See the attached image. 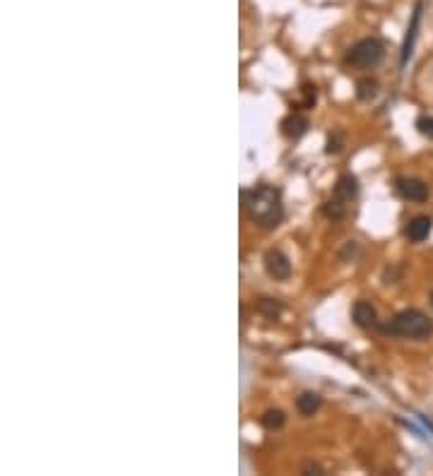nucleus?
<instances>
[{
	"mask_svg": "<svg viewBox=\"0 0 433 476\" xmlns=\"http://www.w3.org/2000/svg\"><path fill=\"white\" fill-rule=\"evenodd\" d=\"M243 207L248 219L260 228H274L284 219L282 193L274 185H255L243 193Z\"/></svg>",
	"mask_w": 433,
	"mask_h": 476,
	"instance_id": "nucleus-1",
	"label": "nucleus"
},
{
	"mask_svg": "<svg viewBox=\"0 0 433 476\" xmlns=\"http://www.w3.org/2000/svg\"><path fill=\"white\" fill-rule=\"evenodd\" d=\"M378 327L383 334L402 337V339H409V342H426L433 334V320L419 308L400 310V313L390 317L385 325H378Z\"/></svg>",
	"mask_w": 433,
	"mask_h": 476,
	"instance_id": "nucleus-2",
	"label": "nucleus"
},
{
	"mask_svg": "<svg viewBox=\"0 0 433 476\" xmlns=\"http://www.w3.org/2000/svg\"><path fill=\"white\" fill-rule=\"evenodd\" d=\"M383 58H385L383 41L376 39V37H368V39L356 41L352 49L347 51L344 63L352 66V68H359V70H373L383 63Z\"/></svg>",
	"mask_w": 433,
	"mask_h": 476,
	"instance_id": "nucleus-3",
	"label": "nucleus"
},
{
	"mask_svg": "<svg viewBox=\"0 0 433 476\" xmlns=\"http://www.w3.org/2000/svg\"><path fill=\"white\" fill-rule=\"evenodd\" d=\"M395 190L397 195H400L402 200H407V202H426L429 200V185L424 183V181L419 178H397L395 181Z\"/></svg>",
	"mask_w": 433,
	"mask_h": 476,
	"instance_id": "nucleus-4",
	"label": "nucleus"
},
{
	"mask_svg": "<svg viewBox=\"0 0 433 476\" xmlns=\"http://www.w3.org/2000/svg\"><path fill=\"white\" fill-rule=\"evenodd\" d=\"M265 269H267V274L277 281H286L291 277V262L282 250H267Z\"/></svg>",
	"mask_w": 433,
	"mask_h": 476,
	"instance_id": "nucleus-5",
	"label": "nucleus"
},
{
	"mask_svg": "<svg viewBox=\"0 0 433 476\" xmlns=\"http://www.w3.org/2000/svg\"><path fill=\"white\" fill-rule=\"evenodd\" d=\"M352 317L354 322L361 327V330H371V327H378V313L368 301H356L352 308Z\"/></svg>",
	"mask_w": 433,
	"mask_h": 476,
	"instance_id": "nucleus-6",
	"label": "nucleus"
},
{
	"mask_svg": "<svg viewBox=\"0 0 433 476\" xmlns=\"http://www.w3.org/2000/svg\"><path fill=\"white\" fill-rule=\"evenodd\" d=\"M431 228H433V221H431V216H414L412 221L407 224V228H405V236L412 240V243H424L426 238L431 236Z\"/></svg>",
	"mask_w": 433,
	"mask_h": 476,
	"instance_id": "nucleus-7",
	"label": "nucleus"
},
{
	"mask_svg": "<svg viewBox=\"0 0 433 476\" xmlns=\"http://www.w3.org/2000/svg\"><path fill=\"white\" fill-rule=\"evenodd\" d=\"M356 193H359V183H356L354 176L352 173L339 176L337 185H335V200H337V202L349 205L356 197Z\"/></svg>",
	"mask_w": 433,
	"mask_h": 476,
	"instance_id": "nucleus-8",
	"label": "nucleus"
},
{
	"mask_svg": "<svg viewBox=\"0 0 433 476\" xmlns=\"http://www.w3.org/2000/svg\"><path fill=\"white\" fill-rule=\"evenodd\" d=\"M308 130V118L303 114H298V111H294V114H289L282 123V133L286 135L289 140H298L303 133Z\"/></svg>",
	"mask_w": 433,
	"mask_h": 476,
	"instance_id": "nucleus-9",
	"label": "nucleus"
},
{
	"mask_svg": "<svg viewBox=\"0 0 433 476\" xmlns=\"http://www.w3.org/2000/svg\"><path fill=\"white\" fill-rule=\"evenodd\" d=\"M320 407H323V397H320L318 392H303V395H298L296 399V409L298 414L303 416H313Z\"/></svg>",
	"mask_w": 433,
	"mask_h": 476,
	"instance_id": "nucleus-10",
	"label": "nucleus"
},
{
	"mask_svg": "<svg viewBox=\"0 0 433 476\" xmlns=\"http://www.w3.org/2000/svg\"><path fill=\"white\" fill-rule=\"evenodd\" d=\"M378 94V82L373 78H361L356 82V97L361 99V102H371V99H376Z\"/></svg>",
	"mask_w": 433,
	"mask_h": 476,
	"instance_id": "nucleus-11",
	"label": "nucleus"
},
{
	"mask_svg": "<svg viewBox=\"0 0 433 476\" xmlns=\"http://www.w3.org/2000/svg\"><path fill=\"white\" fill-rule=\"evenodd\" d=\"M284 421H286V416H284V411H279V409H270L260 416V423L267 428V431H279V428L284 426Z\"/></svg>",
	"mask_w": 433,
	"mask_h": 476,
	"instance_id": "nucleus-12",
	"label": "nucleus"
},
{
	"mask_svg": "<svg viewBox=\"0 0 433 476\" xmlns=\"http://www.w3.org/2000/svg\"><path fill=\"white\" fill-rule=\"evenodd\" d=\"M257 308H260V313H265L267 317H272V320H274V317H277L279 313H282V305H279L277 301H272V298H262Z\"/></svg>",
	"mask_w": 433,
	"mask_h": 476,
	"instance_id": "nucleus-13",
	"label": "nucleus"
},
{
	"mask_svg": "<svg viewBox=\"0 0 433 476\" xmlns=\"http://www.w3.org/2000/svg\"><path fill=\"white\" fill-rule=\"evenodd\" d=\"M417 130L424 135V138L433 140V116H421L417 121Z\"/></svg>",
	"mask_w": 433,
	"mask_h": 476,
	"instance_id": "nucleus-14",
	"label": "nucleus"
},
{
	"mask_svg": "<svg viewBox=\"0 0 433 476\" xmlns=\"http://www.w3.org/2000/svg\"><path fill=\"white\" fill-rule=\"evenodd\" d=\"M431 308H433V291H431Z\"/></svg>",
	"mask_w": 433,
	"mask_h": 476,
	"instance_id": "nucleus-15",
	"label": "nucleus"
}]
</instances>
